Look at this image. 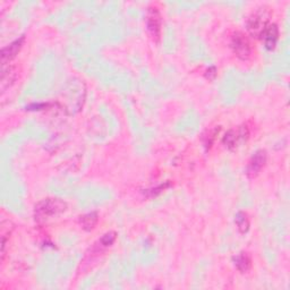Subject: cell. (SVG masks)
Masks as SVG:
<instances>
[{
  "label": "cell",
  "instance_id": "6da1fadb",
  "mask_svg": "<svg viewBox=\"0 0 290 290\" xmlns=\"http://www.w3.org/2000/svg\"><path fill=\"white\" fill-rule=\"evenodd\" d=\"M67 209L66 202L61 199H44L36 203L34 208V219L36 222H44L49 219L64 213Z\"/></svg>",
  "mask_w": 290,
  "mask_h": 290
},
{
  "label": "cell",
  "instance_id": "7a4b0ae2",
  "mask_svg": "<svg viewBox=\"0 0 290 290\" xmlns=\"http://www.w3.org/2000/svg\"><path fill=\"white\" fill-rule=\"evenodd\" d=\"M270 14L265 8H259L247 20V30L254 38H260L262 32L270 23Z\"/></svg>",
  "mask_w": 290,
  "mask_h": 290
},
{
  "label": "cell",
  "instance_id": "3957f363",
  "mask_svg": "<svg viewBox=\"0 0 290 290\" xmlns=\"http://www.w3.org/2000/svg\"><path fill=\"white\" fill-rule=\"evenodd\" d=\"M230 48L233 52L236 54L239 59L246 61L252 56V45L250 40L241 32H236L230 40Z\"/></svg>",
  "mask_w": 290,
  "mask_h": 290
},
{
  "label": "cell",
  "instance_id": "277c9868",
  "mask_svg": "<svg viewBox=\"0 0 290 290\" xmlns=\"http://www.w3.org/2000/svg\"><path fill=\"white\" fill-rule=\"evenodd\" d=\"M146 26L152 39L159 42L162 31V16L156 7H150L146 12Z\"/></svg>",
  "mask_w": 290,
  "mask_h": 290
},
{
  "label": "cell",
  "instance_id": "5b68a950",
  "mask_svg": "<svg viewBox=\"0 0 290 290\" xmlns=\"http://www.w3.org/2000/svg\"><path fill=\"white\" fill-rule=\"evenodd\" d=\"M248 136H250L248 128L246 126H239L225 133L222 139V143L227 149L234 150L243 142H245L248 139Z\"/></svg>",
  "mask_w": 290,
  "mask_h": 290
},
{
  "label": "cell",
  "instance_id": "8992f818",
  "mask_svg": "<svg viewBox=\"0 0 290 290\" xmlns=\"http://www.w3.org/2000/svg\"><path fill=\"white\" fill-rule=\"evenodd\" d=\"M266 159H268V154H266L265 150H259L256 151L248 162L246 173L250 178L256 177L259 172L264 167L266 163Z\"/></svg>",
  "mask_w": 290,
  "mask_h": 290
},
{
  "label": "cell",
  "instance_id": "52a82bcc",
  "mask_svg": "<svg viewBox=\"0 0 290 290\" xmlns=\"http://www.w3.org/2000/svg\"><path fill=\"white\" fill-rule=\"evenodd\" d=\"M25 41V36L22 35L21 38H18L17 40L13 41L11 44H8L7 47L3 48L2 50V63L5 66L7 63H9L12 59L15 58L18 52L21 51V49L23 48V44H24Z\"/></svg>",
  "mask_w": 290,
  "mask_h": 290
},
{
  "label": "cell",
  "instance_id": "ba28073f",
  "mask_svg": "<svg viewBox=\"0 0 290 290\" xmlns=\"http://www.w3.org/2000/svg\"><path fill=\"white\" fill-rule=\"evenodd\" d=\"M260 38L264 42L266 49L273 50L279 39V29H278L277 24H273V23L272 24H269L265 27L264 31L262 32Z\"/></svg>",
  "mask_w": 290,
  "mask_h": 290
},
{
  "label": "cell",
  "instance_id": "9c48e42d",
  "mask_svg": "<svg viewBox=\"0 0 290 290\" xmlns=\"http://www.w3.org/2000/svg\"><path fill=\"white\" fill-rule=\"evenodd\" d=\"M234 264L238 271H241L242 273H246L252 268V259L247 253H241L234 257Z\"/></svg>",
  "mask_w": 290,
  "mask_h": 290
},
{
  "label": "cell",
  "instance_id": "30bf717a",
  "mask_svg": "<svg viewBox=\"0 0 290 290\" xmlns=\"http://www.w3.org/2000/svg\"><path fill=\"white\" fill-rule=\"evenodd\" d=\"M98 221H99V215L96 212L86 213L80 218V223L82 225V228L86 230V231H91L92 229H94L96 223H98Z\"/></svg>",
  "mask_w": 290,
  "mask_h": 290
},
{
  "label": "cell",
  "instance_id": "8fae6325",
  "mask_svg": "<svg viewBox=\"0 0 290 290\" xmlns=\"http://www.w3.org/2000/svg\"><path fill=\"white\" fill-rule=\"evenodd\" d=\"M235 222H236L238 231L241 234H246L250 230V219H248L247 213L239 211L235 217Z\"/></svg>",
  "mask_w": 290,
  "mask_h": 290
},
{
  "label": "cell",
  "instance_id": "7c38bea8",
  "mask_svg": "<svg viewBox=\"0 0 290 290\" xmlns=\"http://www.w3.org/2000/svg\"><path fill=\"white\" fill-rule=\"evenodd\" d=\"M16 80V73L13 70L12 67H9L8 70L6 68H3V74H2V91L5 92V90L8 89L11 86L14 81Z\"/></svg>",
  "mask_w": 290,
  "mask_h": 290
},
{
  "label": "cell",
  "instance_id": "4fadbf2b",
  "mask_svg": "<svg viewBox=\"0 0 290 290\" xmlns=\"http://www.w3.org/2000/svg\"><path fill=\"white\" fill-rule=\"evenodd\" d=\"M116 238H117V234H116V233L109 231V233H107V234H104L103 236L100 238L99 245H100L101 247H102V248L110 247L114 242H116Z\"/></svg>",
  "mask_w": 290,
  "mask_h": 290
},
{
  "label": "cell",
  "instance_id": "5bb4252c",
  "mask_svg": "<svg viewBox=\"0 0 290 290\" xmlns=\"http://www.w3.org/2000/svg\"><path fill=\"white\" fill-rule=\"evenodd\" d=\"M217 133H219V128H214V130H211L209 131L206 134L203 136V142H204V145L206 149H210L211 145L213 144V142L215 140V135H217Z\"/></svg>",
  "mask_w": 290,
  "mask_h": 290
},
{
  "label": "cell",
  "instance_id": "9a60e30c",
  "mask_svg": "<svg viewBox=\"0 0 290 290\" xmlns=\"http://www.w3.org/2000/svg\"><path fill=\"white\" fill-rule=\"evenodd\" d=\"M170 186V184L169 183H165L163 184V185H160L159 187H156V188H152V190H147L145 193L147 195H149L150 197H153V196H156L158 194H160L161 192L164 191L165 188H168Z\"/></svg>",
  "mask_w": 290,
  "mask_h": 290
},
{
  "label": "cell",
  "instance_id": "2e32d148",
  "mask_svg": "<svg viewBox=\"0 0 290 290\" xmlns=\"http://www.w3.org/2000/svg\"><path fill=\"white\" fill-rule=\"evenodd\" d=\"M217 68L215 67H210V68H208V70H206V72H205V77L208 78V80H210V81H213L215 77H217Z\"/></svg>",
  "mask_w": 290,
  "mask_h": 290
}]
</instances>
